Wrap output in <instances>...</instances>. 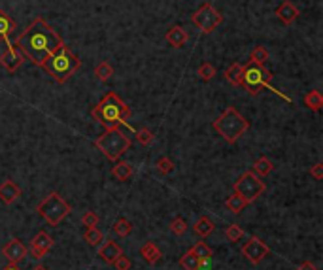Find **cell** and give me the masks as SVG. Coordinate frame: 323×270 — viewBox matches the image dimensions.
Listing matches in <instances>:
<instances>
[{
  "label": "cell",
  "mask_w": 323,
  "mask_h": 270,
  "mask_svg": "<svg viewBox=\"0 0 323 270\" xmlns=\"http://www.w3.org/2000/svg\"><path fill=\"white\" fill-rule=\"evenodd\" d=\"M63 44L61 34L51 25H48L44 17H34L29 27L23 32H19L14 40V46L23 55V59L31 61L36 66H42L49 55L55 53Z\"/></svg>",
  "instance_id": "obj_1"
},
{
  "label": "cell",
  "mask_w": 323,
  "mask_h": 270,
  "mask_svg": "<svg viewBox=\"0 0 323 270\" xmlns=\"http://www.w3.org/2000/svg\"><path fill=\"white\" fill-rule=\"evenodd\" d=\"M91 116H93L95 121L102 125L104 129H118L121 125L131 129L129 119L133 116V112H131V108L123 102V99L118 93L110 91L108 95H104L102 101L93 108Z\"/></svg>",
  "instance_id": "obj_2"
},
{
  "label": "cell",
  "mask_w": 323,
  "mask_h": 270,
  "mask_svg": "<svg viewBox=\"0 0 323 270\" xmlns=\"http://www.w3.org/2000/svg\"><path fill=\"white\" fill-rule=\"evenodd\" d=\"M79 66H81V61L72 53L70 47L64 46V44L53 55H49L48 59L44 61V64H42V68L46 70L57 83L68 81L79 70Z\"/></svg>",
  "instance_id": "obj_3"
},
{
  "label": "cell",
  "mask_w": 323,
  "mask_h": 270,
  "mask_svg": "<svg viewBox=\"0 0 323 270\" xmlns=\"http://www.w3.org/2000/svg\"><path fill=\"white\" fill-rule=\"evenodd\" d=\"M212 127L216 132H220V136H223L225 142L235 144V142L250 129V121H248L235 106H229V108H225V112L213 121Z\"/></svg>",
  "instance_id": "obj_4"
},
{
  "label": "cell",
  "mask_w": 323,
  "mask_h": 270,
  "mask_svg": "<svg viewBox=\"0 0 323 270\" xmlns=\"http://www.w3.org/2000/svg\"><path fill=\"white\" fill-rule=\"evenodd\" d=\"M272 77H274L272 76V72H268L265 66L255 64V62H248V64H244V70H242V81H240V85H242L252 97H257V95L267 87L268 91L280 95V97L285 99V101H291L289 97H285V95H282L280 91H276L274 87H270Z\"/></svg>",
  "instance_id": "obj_5"
},
{
  "label": "cell",
  "mask_w": 323,
  "mask_h": 270,
  "mask_svg": "<svg viewBox=\"0 0 323 270\" xmlns=\"http://www.w3.org/2000/svg\"><path fill=\"white\" fill-rule=\"evenodd\" d=\"M131 138L127 136L125 132L118 129H106L104 134H100L95 140V147H98L110 161H119L123 155L131 149Z\"/></svg>",
  "instance_id": "obj_6"
},
{
  "label": "cell",
  "mask_w": 323,
  "mask_h": 270,
  "mask_svg": "<svg viewBox=\"0 0 323 270\" xmlns=\"http://www.w3.org/2000/svg\"><path fill=\"white\" fill-rule=\"evenodd\" d=\"M36 212H38L40 216L44 217L49 225L55 227V225H59L63 221L64 217H68V214L72 212V206L64 201L59 193H49L48 197L38 204Z\"/></svg>",
  "instance_id": "obj_7"
},
{
  "label": "cell",
  "mask_w": 323,
  "mask_h": 270,
  "mask_svg": "<svg viewBox=\"0 0 323 270\" xmlns=\"http://www.w3.org/2000/svg\"><path fill=\"white\" fill-rule=\"evenodd\" d=\"M235 193L238 197H242L246 204H250V202L257 201L261 195L265 193V182L255 172L248 170L235 182Z\"/></svg>",
  "instance_id": "obj_8"
},
{
  "label": "cell",
  "mask_w": 323,
  "mask_h": 270,
  "mask_svg": "<svg viewBox=\"0 0 323 270\" xmlns=\"http://www.w3.org/2000/svg\"><path fill=\"white\" fill-rule=\"evenodd\" d=\"M191 21H193V25L197 27L198 31H202L204 34H210V32H213L223 23V16L213 8L212 2H204V4L193 14Z\"/></svg>",
  "instance_id": "obj_9"
},
{
  "label": "cell",
  "mask_w": 323,
  "mask_h": 270,
  "mask_svg": "<svg viewBox=\"0 0 323 270\" xmlns=\"http://www.w3.org/2000/svg\"><path fill=\"white\" fill-rule=\"evenodd\" d=\"M270 253V247L259 240L257 236H250V240L242 246V255H244L252 264H259L267 255Z\"/></svg>",
  "instance_id": "obj_10"
},
{
  "label": "cell",
  "mask_w": 323,
  "mask_h": 270,
  "mask_svg": "<svg viewBox=\"0 0 323 270\" xmlns=\"http://www.w3.org/2000/svg\"><path fill=\"white\" fill-rule=\"evenodd\" d=\"M27 253H29V249H27V246H25L19 238H12L6 246L2 247V255H4L10 262H16V264L19 261H23L25 257H27Z\"/></svg>",
  "instance_id": "obj_11"
},
{
  "label": "cell",
  "mask_w": 323,
  "mask_h": 270,
  "mask_svg": "<svg viewBox=\"0 0 323 270\" xmlns=\"http://www.w3.org/2000/svg\"><path fill=\"white\" fill-rule=\"evenodd\" d=\"M51 247H53V238L49 236L48 232L40 231L31 242V253L34 259H42Z\"/></svg>",
  "instance_id": "obj_12"
},
{
  "label": "cell",
  "mask_w": 323,
  "mask_h": 270,
  "mask_svg": "<svg viewBox=\"0 0 323 270\" xmlns=\"http://www.w3.org/2000/svg\"><path fill=\"white\" fill-rule=\"evenodd\" d=\"M23 55L17 51V47L14 44H8V49L0 55V66H4L8 72H16L23 64Z\"/></svg>",
  "instance_id": "obj_13"
},
{
  "label": "cell",
  "mask_w": 323,
  "mask_h": 270,
  "mask_svg": "<svg viewBox=\"0 0 323 270\" xmlns=\"http://www.w3.org/2000/svg\"><path fill=\"white\" fill-rule=\"evenodd\" d=\"M276 16H278V19L284 25H293L297 21V17H299V8L293 4L291 0H284L276 8Z\"/></svg>",
  "instance_id": "obj_14"
},
{
  "label": "cell",
  "mask_w": 323,
  "mask_h": 270,
  "mask_svg": "<svg viewBox=\"0 0 323 270\" xmlns=\"http://www.w3.org/2000/svg\"><path fill=\"white\" fill-rule=\"evenodd\" d=\"M21 197V187L14 179H4L0 184V201L4 204H14Z\"/></svg>",
  "instance_id": "obj_15"
},
{
  "label": "cell",
  "mask_w": 323,
  "mask_h": 270,
  "mask_svg": "<svg viewBox=\"0 0 323 270\" xmlns=\"http://www.w3.org/2000/svg\"><path fill=\"white\" fill-rule=\"evenodd\" d=\"M119 255H123V249L114 242V240H104V244L98 249V257L108 264H114Z\"/></svg>",
  "instance_id": "obj_16"
},
{
  "label": "cell",
  "mask_w": 323,
  "mask_h": 270,
  "mask_svg": "<svg viewBox=\"0 0 323 270\" xmlns=\"http://www.w3.org/2000/svg\"><path fill=\"white\" fill-rule=\"evenodd\" d=\"M16 31H17V23L4 10H0V42H8L10 36Z\"/></svg>",
  "instance_id": "obj_17"
},
{
  "label": "cell",
  "mask_w": 323,
  "mask_h": 270,
  "mask_svg": "<svg viewBox=\"0 0 323 270\" xmlns=\"http://www.w3.org/2000/svg\"><path fill=\"white\" fill-rule=\"evenodd\" d=\"M165 38L172 47H181L185 42H187V32H185V29H183V27L174 25V27H170V29L166 31Z\"/></svg>",
  "instance_id": "obj_18"
},
{
  "label": "cell",
  "mask_w": 323,
  "mask_h": 270,
  "mask_svg": "<svg viewBox=\"0 0 323 270\" xmlns=\"http://www.w3.org/2000/svg\"><path fill=\"white\" fill-rule=\"evenodd\" d=\"M193 229H195V232H197L198 236L206 238V236H210V234L213 232L216 225H213V221L208 216H202V217H198L197 219V223L193 225Z\"/></svg>",
  "instance_id": "obj_19"
},
{
  "label": "cell",
  "mask_w": 323,
  "mask_h": 270,
  "mask_svg": "<svg viewBox=\"0 0 323 270\" xmlns=\"http://www.w3.org/2000/svg\"><path fill=\"white\" fill-rule=\"evenodd\" d=\"M140 255H142L150 264H155V262L161 259V251H159V247L155 246L153 242H146V244L140 247Z\"/></svg>",
  "instance_id": "obj_20"
},
{
  "label": "cell",
  "mask_w": 323,
  "mask_h": 270,
  "mask_svg": "<svg viewBox=\"0 0 323 270\" xmlns=\"http://www.w3.org/2000/svg\"><path fill=\"white\" fill-rule=\"evenodd\" d=\"M112 176L116 177L118 182H127L129 177L133 176V166L125 161H119L114 168H112Z\"/></svg>",
  "instance_id": "obj_21"
},
{
  "label": "cell",
  "mask_w": 323,
  "mask_h": 270,
  "mask_svg": "<svg viewBox=\"0 0 323 270\" xmlns=\"http://www.w3.org/2000/svg\"><path fill=\"white\" fill-rule=\"evenodd\" d=\"M242 70H244V64H238V62H233L227 70H225V77L231 85H240L242 81Z\"/></svg>",
  "instance_id": "obj_22"
},
{
  "label": "cell",
  "mask_w": 323,
  "mask_h": 270,
  "mask_svg": "<svg viewBox=\"0 0 323 270\" xmlns=\"http://www.w3.org/2000/svg\"><path fill=\"white\" fill-rule=\"evenodd\" d=\"M274 170V164H272V161L270 159H267V157H259L257 161L253 162V172L257 174V176H268L270 172Z\"/></svg>",
  "instance_id": "obj_23"
},
{
  "label": "cell",
  "mask_w": 323,
  "mask_h": 270,
  "mask_svg": "<svg viewBox=\"0 0 323 270\" xmlns=\"http://www.w3.org/2000/svg\"><path fill=\"white\" fill-rule=\"evenodd\" d=\"M304 106L310 108L312 112H319L323 106V97L319 91H310V93L304 97Z\"/></svg>",
  "instance_id": "obj_24"
},
{
  "label": "cell",
  "mask_w": 323,
  "mask_h": 270,
  "mask_svg": "<svg viewBox=\"0 0 323 270\" xmlns=\"http://www.w3.org/2000/svg\"><path fill=\"white\" fill-rule=\"evenodd\" d=\"M180 264L183 270H200V259L191 249L187 253H183V257L180 259Z\"/></svg>",
  "instance_id": "obj_25"
},
{
  "label": "cell",
  "mask_w": 323,
  "mask_h": 270,
  "mask_svg": "<svg viewBox=\"0 0 323 270\" xmlns=\"http://www.w3.org/2000/svg\"><path fill=\"white\" fill-rule=\"evenodd\" d=\"M268 49L265 46H255L253 47L252 55H250V62H255V64H261V66H265V62L268 61Z\"/></svg>",
  "instance_id": "obj_26"
},
{
  "label": "cell",
  "mask_w": 323,
  "mask_h": 270,
  "mask_svg": "<svg viewBox=\"0 0 323 270\" xmlns=\"http://www.w3.org/2000/svg\"><path fill=\"white\" fill-rule=\"evenodd\" d=\"M95 76L98 81H102V83H106L108 79H110L112 76H114V68L110 66V62H98V66L95 68Z\"/></svg>",
  "instance_id": "obj_27"
},
{
  "label": "cell",
  "mask_w": 323,
  "mask_h": 270,
  "mask_svg": "<svg viewBox=\"0 0 323 270\" xmlns=\"http://www.w3.org/2000/svg\"><path fill=\"white\" fill-rule=\"evenodd\" d=\"M225 206H227V210H231L233 214H240V212L246 208V202L242 197H238L237 193H233L227 201H225Z\"/></svg>",
  "instance_id": "obj_28"
},
{
  "label": "cell",
  "mask_w": 323,
  "mask_h": 270,
  "mask_svg": "<svg viewBox=\"0 0 323 270\" xmlns=\"http://www.w3.org/2000/svg\"><path fill=\"white\" fill-rule=\"evenodd\" d=\"M131 231H133V223H131L129 219H125V217H119L118 221L114 223V232H116L118 236H121V238L129 236Z\"/></svg>",
  "instance_id": "obj_29"
},
{
  "label": "cell",
  "mask_w": 323,
  "mask_h": 270,
  "mask_svg": "<svg viewBox=\"0 0 323 270\" xmlns=\"http://www.w3.org/2000/svg\"><path fill=\"white\" fill-rule=\"evenodd\" d=\"M85 242L89 246H98L104 242V234L98 227H89L85 232Z\"/></svg>",
  "instance_id": "obj_30"
},
{
  "label": "cell",
  "mask_w": 323,
  "mask_h": 270,
  "mask_svg": "<svg viewBox=\"0 0 323 270\" xmlns=\"http://www.w3.org/2000/svg\"><path fill=\"white\" fill-rule=\"evenodd\" d=\"M191 251L197 255L200 261H204V259H210V257L213 255V249H212L210 246H208L206 242H197L195 246L191 247Z\"/></svg>",
  "instance_id": "obj_31"
},
{
  "label": "cell",
  "mask_w": 323,
  "mask_h": 270,
  "mask_svg": "<svg viewBox=\"0 0 323 270\" xmlns=\"http://www.w3.org/2000/svg\"><path fill=\"white\" fill-rule=\"evenodd\" d=\"M197 74L200 79H204V81H210V79H213V76H216V66L213 64H210V62H202L200 66H198Z\"/></svg>",
  "instance_id": "obj_32"
},
{
  "label": "cell",
  "mask_w": 323,
  "mask_h": 270,
  "mask_svg": "<svg viewBox=\"0 0 323 270\" xmlns=\"http://www.w3.org/2000/svg\"><path fill=\"white\" fill-rule=\"evenodd\" d=\"M225 236H227L231 242H238V240L244 236V229L240 225H229L227 231H225Z\"/></svg>",
  "instance_id": "obj_33"
},
{
  "label": "cell",
  "mask_w": 323,
  "mask_h": 270,
  "mask_svg": "<svg viewBox=\"0 0 323 270\" xmlns=\"http://www.w3.org/2000/svg\"><path fill=\"white\" fill-rule=\"evenodd\" d=\"M187 227H189V225L185 223V219H181V217H174L172 221H170V231H172L174 234H178V236L187 231Z\"/></svg>",
  "instance_id": "obj_34"
},
{
  "label": "cell",
  "mask_w": 323,
  "mask_h": 270,
  "mask_svg": "<svg viewBox=\"0 0 323 270\" xmlns=\"http://www.w3.org/2000/svg\"><path fill=\"white\" fill-rule=\"evenodd\" d=\"M153 138H155L153 132L148 131V129H138V131H136V140H138L142 146H150L151 142H153Z\"/></svg>",
  "instance_id": "obj_35"
},
{
  "label": "cell",
  "mask_w": 323,
  "mask_h": 270,
  "mask_svg": "<svg viewBox=\"0 0 323 270\" xmlns=\"http://www.w3.org/2000/svg\"><path fill=\"white\" fill-rule=\"evenodd\" d=\"M157 170L159 172H163V174H170L174 170V162L168 159V157H161L157 161Z\"/></svg>",
  "instance_id": "obj_36"
},
{
  "label": "cell",
  "mask_w": 323,
  "mask_h": 270,
  "mask_svg": "<svg viewBox=\"0 0 323 270\" xmlns=\"http://www.w3.org/2000/svg\"><path fill=\"white\" fill-rule=\"evenodd\" d=\"M81 223H83V227H96L98 225V216H96L95 212H87L85 216L81 217Z\"/></svg>",
  "instance_id": "obj_37"
},
{
  "label": "cell",
  "mask_w": 323,
  "mask_h": 270,
  "mask_svg": "<svg viewBox=\"0 0 323 270\" xmlns=\"http://www.w3.org/2000/svg\"><path fill=\"white\" fill-rule=\"evenodd\" d=\"M114 266L118 270H131V261H129V257H123V255H119L116 262H114Z\"/></svg>",
  "instance_id": "obj_38"
},
{
  "label": "cell",
  "mask_w": 323,
  "mask_h": 270,
  "mask_svg": "<svg viewBox=\"0 0 323 270\" xmlns=\"http://www.w3.org/2000/svg\"><path fill=\"white\" fill-rule=\"evenodd\" d=\"M310 176H314L315 179H321L323 177V164L321 162H317V164H314V166L310 168Z\"/></svg>",
  "instance_id": "obj_39"
},
{
  "label": "cell",
  "mask_w": 323,
  "mask_h": 270,
  "mask_svg": "<svg viewBox=\"0 0 323 270\" xmlns=\"http://www.w3.org/2000/svg\"><path fill=\"white\" fill-rule=\"evenodd\" d=\"M297 270H317V266H315V264H312L310 261H304Z\"/></svg>",
  "instance_id": "obj_40"
},
{
  "label": "cell",
  "mask_w": 323,
  "mask_h": 270,
  "mask_svg": "<svg viewBox=\"0 0 323 270\" xmlns=\"http://www.w3.org/2000/svg\"><path fill=\"white\" fill-rule=\"evenodd\" d=\"M2 270H19V268H17V264H16V262H10L8 266H4V268H2Z\"/></svg>",
  "instance_id": "obj_41"
},
{
  "label": "cell",
  "mask_w": 323,
  "mask_h": 270,
  "mask_svg": "<svg viewBox=\"0 0 323 270\" xmlns=\"http://www.w3.org/2000/svg\"><path fill=\"white\" fill-rule=\"evenodd\" d=\"M32 270H48V268H46V266H42V264H38L36 268H32Z\"/></svg>",
  "instance_id": "obj_42"
}]
</instances>
